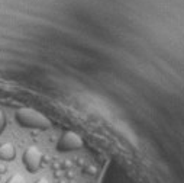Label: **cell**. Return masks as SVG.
I'll return each instance as SVG.
<instances>
[{"label":"cell","mask_w":184,"mask_h":183,"mask_svg":"<svg viewBox=\"0 0 184 183\" xmlns=\"http://www.w3.org/2000/svg\"><path fill=\"white\" fill-rule=\"evenodd\" d=\"M35 183H48V180H47V179H39V180H36Z\"/></svg>","instance_id":"obj_7"},{"label":"cell","mask_w":184,"mask_h":183,"mask_svg":"<svg viewBox=\"0 0 184 183\" xmlns=\"http://www.w3.org/2000/svg\"><path fill=\"white\" fill-rule=\"evenodd\" d=\"M83 147V140L78 134L67 131L64 132L57 141V150L61 153H70L74 150H80Z\"/></svg>","instance_id":"obj_2"},{"label":"cell","mask_w":184,"mask_h":183,"mask_svg":"<svg viewBox=\"0 0 184 183\" xmlns=\"http://www.w3.org/2000/svg\"><path fill=\"white\" fill-rule=\"evenodd\" d=\"M16 157V148L10 142H4L0 145V161H12Z\"/></svg>","instance_id":"obj_4"},{"label":"cell","mask_w":184,"mask_h":183,"mask_svg":"<svg viewBox=\"0 0 184 183\" xmlns=\"http://www.w3.org/2000/svg\"><path fill=\"white\" fill-rule=\"evenodd\" d=\"M22 161H23V164H25L28 171L36 173L39 170L41 161H42V153L38 150L36 147H28L26 150L23 151Z\"/></svg>","instance_id":"obj_3"},{"label":"cell","mask_w":184,"mask_h":183,"mask_svg":"<svg viewBox=\"0 0 184 183\" xmlns=\"http://www.w3.org/2000/svg\"><path fill=\"white\" fill-rule=\"evenodd\" d=\"M86 170H87V173H88V174H94V173H96V169H94L93 166L86 167Z\"/></svg>","instance_id":"obj_6"},{"label":"cell","mask_w":184,"mask_h":183,"mask_svg":"<svg viewBox=\"0 0 184 183\" xmlns=\"http://www.w3.org/2000/svg\"><path fill=\"white\" fill-rule=\"evenodd\" d=\"M6 183H26V180H25L23 176H20V174H15V176H12V177H10Z\"/></svg>","instance_id":"obj_5"},{"label":"cell","mask_w":184,"mask_h":183,"mask_svg":"<svg viewBox=\"0 0 184 183\" xmlns=\"http://www.w3.org/2000/svg\"><path fill=\"white\" fill-rule=\"evenodd\" d=\"M4 170H6L4 167H1V166H0V173H4Z\"/></svg>","instance_id":"obj_8"},{"label":"cell","mask_w":184,"mask_h":183,"mask_svg":"<svg viewBox=\"0 0 184 183\" xmlns=\"http://www.w3.org/2000/svg\"><path fill=\"white\" fill-rule=\"evenodd\" d=\"M58 183H68V182H65V180H61V182H58Z\"/></svg>","instance_id":"obj_9"},{"label":"cell","mask_w":184,"mask_h":183,"mask_svg":"<svg viewBox=\"0 0 184 183\" xmlns=\"http://www.w3.org/2000/svg\"><path fill=\"white\" fill-rule=\"evenodd\" d=\"M15 119L16 122L28 129H50L51 128V122L50 119L42 115L41 112L31 109V108H19L15 111Z\"/></svg>","instance_id":"obj_1"}]
</instances>
